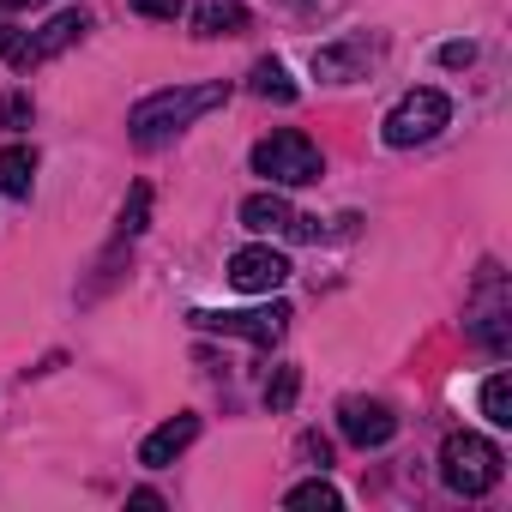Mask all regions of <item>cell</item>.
<instances>
[{"instance_id":"e0dca14e","label":"cell","mask_w":512,"mask_h":512,"mask_svg":"<svg viewBox=\"0 0 512 512\" xmlns=\"http://www.w3.org/2000/svg\"><path fill=\"white\" fill-rule=\"evenodd\" d=\"M296 386H302V374H296V368H278V374L266 380V404H272V416H284V410L296 404Z\"/></svg>"},{"instance_id":"ffe728a7","label":"cell","mask_w":512,"mask_h":512,"mask_svg":"<svg viewBox=\"0 0 512 512\" xmlns=\"http://www.w3.org/2000/svg\"><path fill=\"white\" fill-rule=\"evenodd\" d=\"M0 127H31V97H0Z\"/></svg>"},{"instance_id":"9a60e30c","label":"cell","mask_w":512,"mask_h":512,"mask_svg":"<svg viewBox=\"0 0 512 512\" xmlns=\"http://www.w3.org/2000/svg\"><path fill=\"white\" fill-rule=\"evenodd\" d=\"M253 97H272V103H296V85H290V73L278 67V61H260V67H253Z\"/></svg>"},{"instance_id":"8992f818","label":"cell","mask_w":512,"mask_h":512,"mask_svg":"<svg viewBox=\"0 0 512 512\" xmlns=\"http://www.w3.org/2000/svg\"><path fill=\"white\" fill-rule=\"evenodd\" d=\"M452 121V103H446V91H410L392 115H386V145H398V151H410V145H428L440 127Z\"/></svg>"},{"instance_id":"5b68a950","label":"cell","mask_w":512,"mask_h":512,"mask_svg":"<svg viewBox=\"0 0 512 512\" xmlns=\"http://www.w3.org/2000/svg\"><path fill=\"white\" fill-rule=\"evenodd\" d=\"M199 332H223V338H247L253 350H272L284 332H290V308L272 302V308H247V314H217V308H199L187 314Z\"/></svg>"},{"instance_id":"9c48e42d","label":"cell","mask_w":512,"mask_h":512,"mask_svg":"<svg viewBox=\"0 0 512 512\" xmlns=\"http://www.w3.org/2000/svg\"><path fill=\"white\" fill-rule=\"evenodd\" d=\"M380 61V37H344V43H326L314 49V73L332 79V85H350V79H368V67Z\"/></svg>"},{"instance_id":"ac0fdd59","label":"cell","mask_w":512,"mask_h":512,"mask_svg":"<svg viewBox=\"0 0 512 512\" xmlns=\"http://www.w3.org/2000/svg\"><path fill=\"white\" fill-rule=\"evenodd\" d=\"M338 500H344V494H338L326 476H314V482H302V488L284 494V506H338Z\"/></svg>"},{"instance_id":"7402d4cb","label":"cell","mask_w":512,"mask_h":512,"mask_svg":"<svg viewBox=\"0 0 512 512\" xmlns=\"http://www.w3.org/2000/svg\"><path fill=\"white\" fill-rule=\"evenodd\" d=\"M476 61V43H446L440 49V67H470Z\"/></svg>"},{"instance_id":"8fae6325","label":"cell","mask_w":512,"mask_h":512,"mask_svg":"<svg viewBox=\"0 0 512 512\" xmlns=\"http://www.w3.org/2000/svg\"><path fill=\"white\" fill-rule=\"evenodd\" d=\"M241 223H247L253 235H278V229L296 223V211H290L284 193H253V199H241Z\"/></svg>"},{"instance_id":"3957f363","label":"cell","mask_w":512,"mask_h":512,"mask_svg":"<svg viewBox=\"0 0 512 512\" xmlns=\"http://www.w3.org/2000/svg\"><path fill=\"white\" fill-rule=\"evenodd\" d=\"M500 452L482 440V434H446V446H440V482L452 488V494H488L494 482H500Z\"/></svg>"},{"instance_id":"277c9868","label":"cell","mask_w":512,"mask_h":512,"mask_svg":"<svg viewBox=\"0 0 512 512\" xmlns=\"http://www.w3.org/2000/svg\"><path fill=\"white\" fill-rule=\"evenodd\" d=\"M91 31V13L85 7H73V13H61V19H49L37 37H19V31H0V55H7V67L13 73H31V67H43V61H55L61 49H73L79 37Z\"/></svg>"},{"instance_id":"d6986e66","label":"cell","mask_w":512,"mask_h":512,"mask_svg":"<svg viewBox=\"0 0 512 512\" xmlns=\"http://www.w3.org/2000/svg\"><path fill=\"white\" fill-rule=\"evenodd\" d=\"M133 13H145V19H157V25H175L181 19V0H127Z\"/></svg>"},{"instance_id":"4fadbf2b","label":"cell","mask_w":512,"mask_h":512,"mask_svg":"<svg viewBox=\"0 0 512 512\" xmlns=\"http://www.w3.org/2000/svg\"><path fill=\"white\" fill-rule=\"evenodd\" d=\"M193 31L199 37H241L247 31V7H235V0H211V7L193 13Z\"/></svg>"},{"instance_id":"5bb4252c","label":"cell","mask_w":512,"mask_h":512,"mask_svg":"<svg viewBox=\"0 0 512 512\" xmlns=\"http://www.w3.org/2000/svg\"><path fill=\"white\" fill-rule=\"evenodd\" d=\"M482 416L494 428H512V374H488L482 380Z\"/></svg>"},{"instance_id":"7a4b0ae2","label":"cell","mask_w":512,"mask_h":512,"mask_svg":"<svg viewBox=\"0 0 512 512\" xmlns=\"http://www.w3.org/2000/svg\"><path fill=\"white\" fill-rule=\"evenodd\" d=\"M253 169H260L272 187H308V181L326 175V157H320V145L308 133L284 127V133H272V139L253 145Z\"/></svg>"},{"instance_id":"7c38bea8","label":"cell","mask_w":512,"mask_h":512,"mask_svg":"<svg viewBox=\"0 0 512 512\" xmlns=\"http://www.w3.org/2000/svg\"><path fill=\"white\" fill-rule=\"evenodd\" d=\"M31 181H37L31 145H7V151H0V193H7V199H31Z\"/></svg>"},{"instance_id":"603a6c76","label":"cell","mask_w":512,"mask_h":512,"mask_svg":"<svg viewBox=\"0 0 512 512\" xmlns=\"http://www.w3.org/2000/svg\"><path fill=\"white\" fill-rule=\"evenodd\" d=\"M0 7H7V13H25V7H43V0H0Z\"/></svg>"},{"instance_id":"30bf717a","label":"cell","mask_w":512,"mask_h":512,"mask_svg":"<svg viewBox=\"0 0 512 512\" xmlns=\"http://www.w3.org/2000/svg\"><path fill=\"white\" fill-rule=\"evenodd\" d=\"M193 440H199V416H187V410H181V416H169L163 428H151V434H145L139 464H145V470H163V464H175Z\"/></svg>"},{"instance_id":"44dd1931","label":"cell","mask_w":512,"mask_h":512,"mask_svg":"<svg viewBox=\"0 0 512 512\" xmlns=\"http://www.w3.org/2000/svg\"><path fill=\"white\" fill-rule=\"evenodd\" d=\"M296 452H302L314 470H326V464H332V440H320V434H302V446H296Z\"/></svg>"},{"instance_id":"6da1fadb","label":"cell","mask_w":512,"mask_h":512,"mask_svg":"<svg viewBox=\"0 0 512 512\" xmlns=\"http://www.w3.org/2000/svg\"><path fill=\"white\" fill-rule=\"evenodd\" d=\"M223 103H229V85H223V79H211V85L151 91L145 103H133L127 133H133V145H163V139H175L181 127H193L199 115H211V109H223Z\"/></svg>"},{"instance_id":"52a82bcc","label":"cell","mask_w":512,"mask_h":512,"mask_svg":"<svg viewBox=\"0 0 512 512\" xmlns=\"http://www.w3.org/2000/svg\"><path fill=\"white\" fill-rule=\"evenodd\" d=\"M284 278H290V260H284L278 247H241V253H229V284L247 290V296H272V290H284Z\"/></svg>"},{"instance_id":"2e32d148","label":"cell","mask_w":512,"mask_h":512,"mask_svg":"<svg viewBox=\"0 0 512 512\" xmlns=\"http://www.w3.org/2000/svg\"><path fill=\"white\" fill-rule=\"evenodd\" d=\"M145 223H151V187L139 181V187L127 193V205H121V235H139Z\"/></svg>"},{"instance_id":"ba28073f","label":"cell","mask_w":512,"mask_h":512,"mask_svg":"<svg viewBox=\"0 0 512 512\" xmlns=\"http://www.w3.org/2000/svg\"><path fill=\"white\" fill-rule=\"evenodd\" d=\"M338 428H344L350 446L374 452V446H386V440L398 434V416H392L380 398H344V404H338Z\"/></svg>"}]
</instances>
